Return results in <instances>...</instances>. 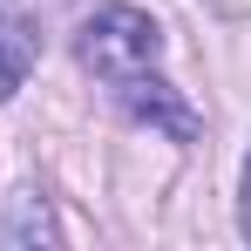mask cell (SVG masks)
<instances>
[{
    "label": "cell",
    "mask_w": 251,
    "mask_h": 251,
    "mask_svg": "<svg viewBox=\"0 0 251 251\" xmlns=\"http://www.w3.org/2000/svg\"><path fill=\"white\" fill-rule=\"evenodd\" d=\"M75 54H82V68H95L102 82L116 88V82H129V75H143V68H156L163 27H156L143 7H102L82 34H75Z\"/></svg>",
    "instance_id": "obj_1"
},
{
    "label": "cell",
    "mask_w": 251,
    "mask_h": 251,
    "mask_svg": "<svg viewBox=\"0 0 251 251\" xmlns=\"http://www.w3.org/2000/svg\"><path fill=\"white\" fill-rule=\"evenodd\" d=\"M116 102H123L136 123H150V129H163V136H176V143H190L197 136V116L183 109V95L156 75V68H143V75H129V82H116Z\"/></svg>",
    "instance_id": "obj_2"
},
{
    "label": "cell",
    "mask_w": 251,
    "mask_h": 251,
    "mask_svg": "<svg viewBox=\"0 0 251 251\" xmlns=\"http://www.w3.org/2000/svg\"><path fill=\"white\" fill-rule=\"evenodd\" d=\"M34 54H41V34L27 27V14H21V7H7V14H0V102H14V95H21L27 68H34Z\"/></svg>",
    "instance_id": "obj_3"
},
{
    "label": "cell",
    "mask_w": 251,
    "mask_h": 251,
    "mask_svg": "<svg viewBox=\"0 0 251 251\" xmlns=\"http://www.w3.org/2000/svg\"><path fill=\"white\" fill-rule=\"evenodd\" d=\"M54 238H61V224H54L48 197L41 190H14L7 217H0V245H54Z\"/></svg>",
    "instance_id": "obj_4"
},
{
    "label": "cell",
    "mask_w": 251,
    "mask_h": 251,
    "mask_svg": "<svg viewBox=\"0 0 251 251\" xmlns=\"http://www.w3.org/2000/svg\"><path fill=\"white\" fill-rule=\"evenodd\" d=\"M238 231L251 245V156H245V176H238Z\"/></svg>",
    "instance_id": "obj_5"
},
{
    "label": "cell",
    "mask_w": 251,
    "mask_h": 251,
    "mask_svg": "<svg viewBox=\"0 0 251 251\" xmlns=\"http://www.w3.org/2000/svg\"><path fill=\"white\" fill-rule=\"evenodd\" d=\"M7 7H21V0H0V14H7Z\"/></svg>",
    "instance_id": "obj_6"
}]
</instances>
